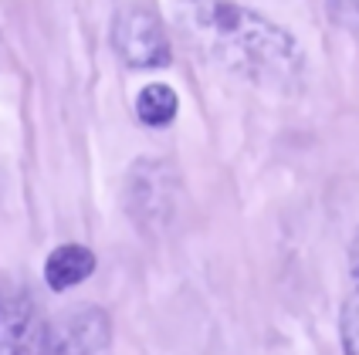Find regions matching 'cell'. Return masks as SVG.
Segmentation results:
<instances>
[{"mask_svg":"<svg viewBox=\"0 0 359 355\" xmlns=\"http://www.w3.org/2000/svg\"><path fill=\"white\" fill-rule=\"evenodd\" d=\"M177 27L220 68L261 85H288L305 71L299 41L238 0H177Z\"/></svg>","mask_w":359,"mask_h":355,"instance_id":"6da1fadb","label":"cell"},{"mask_svg":"<svg viewBox=\"0 0 359 355\" xmlns=\"http://www.w3.org/2000/svg\"><path fill=\"white\" fill-rule=\"evenodd\" d=\"M112 48L126 68L133 71H156L173 61L166 24L149 7H126L112 20Z\"/></svg>","mask_w":359,"mask_h":355,"instance_id":"7a4b0ae2","label":"cell"},{"mask_svg":"<svg viewBox=\"0 0 359 355\" xmlns=\"http://www.w3.org/2000/svg\"><path fill=\"white\" fill-rule=\"evenodd\" d=\"M0 355H55L51 325L27 288L0 291Z\"/></svg>","mask_w":359,"mask_h":355,"instance_id":"3957f363","label":"cell"},{"mask_svg":"<svg viewBox=\"0 0 359 355\" xmlns=\"http://www.w3.org/2000/svg\"><path fill=\"white\" fill-rule=\"evenodd\" d=\"M112 342L109 315L95 305L72 308L51 325V352L55 355H102Z\"/></svg>","mask_w":359,"mask_h":355,"instance_id":"277c9868","label":"cell"},{"mask_svg":"<svg viewBox=\"0 0 359 355\" xmlns=\"http://www.w3.org/2000/svg\"><path fill=\"white\" fill-rule=\"evenodd\" d=\"M129 210L140 223L163 220L173 214V186L170 173L156 159H140V166L129 173Z\"/></svg>","mask_w":359,"mask_h":355,"instance_id":"5b68a950","label":"cell"},{"mask_svg":"<svg viewBox=\"0 0 359 355\" xmlns=\"http://www.w3.org/2000/svg\"><path fill=\"white\" fill-rule=\"evenodd\" d=\"M95 264H99V257L92 247H85V244H58L51 254L44 257V284L51 288V291H72V288H79L85 284L88 277L95 274Z\"/></svg>","mask_w":359,"mask_h":355,"instance_id":"8992f818","label":"cell"},{"mask_svg":"<svg viewBox=\"0 0 359 355\" xmlns=\"http://www.w3.org/2000/svg\"><path fill=\"white\" fill-rule=\"evenodd\" d=\"M180 116V95L166 81H149L136 95V118L146 129H166Z\"/></svg>","mask_w":359,"mask_h":355,"instance_id":"52a82bcc","label":"cell"},{"mask_svg":"<svg viewBox=\"0 0 359 355\" xmlns=\"http://www.w3.org/2000/svg\"><path fill=\"white\" fill-rule=\"evenodd\" d=\"M339 342L342 355H359V284L349 291L339 312Z\"/></svg>","mask_w":359,"mask_h":355,"instance_id":"ba28073f","label":"cell"},{"mask_svg":"<svg viewBox=\"0 0 359 355\" xmlns=\"http://www.w3.org/2000/svg\"><path fill=\"white\" fill-rule=\"evenodd\" d=\"M322 7L342 31L359 34V0H322Z\"/></svg>","mask_w":359,"mask_h":355,"instance_id":"9c48e42d","label":"cell"},{"mask_svg":"<svg viewBox=\"0 0 359 355\" xmlns=\"http://www.w3.org/2000/svg\"><path fill=\"white\" fill-rule=\"evenodd\" d=\"M349 267H353V281L359 284V234L353 237V247H349Z\"/></svg>","mask_w":359,"mask_h":355,"instance_id":"30bf717a","label":"cell"}]
</instances>
